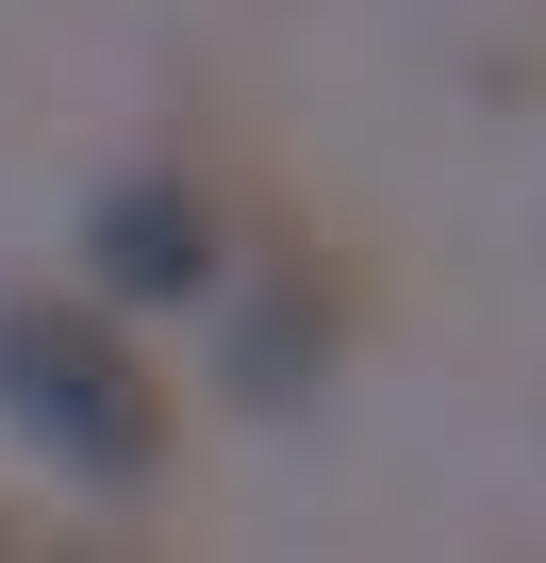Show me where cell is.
<instances>
[{"label":"cell","instance_id":"obj_1","mask_svg":"<svg viewBox=\"0 0 546 563\" xmlns=\"http://www.w3.org/2000/svg\"><path fill=\"white\" fill-rule=\"evenodd\" d=\"M0 415L83 481H166V448H182V398L133 349V316L116 299H34V282L0 299Z\"/></svg>","mask_w":546,"mask_h":563},{"label":"cell","instance_id":"obj_2","mask_svg":"<svg viewBox=\"0 0 546 563\" xmlns=\"http://www.w3.org/2000/svg\"><path fill=\"white\" fill-rule=\"evenodd\" d=\"M348 332H365V265L332 249V232H265V265H248V316H232V398L248 415H282V398H315L332 365H348Z\"/></svg>","mask_w":546,"mask_h":563},{"label":"cell","instance_id":"obj_3","mask_svg":"<svg viewBox=\"0 0 546 563\" xmlns=\"http://www.w3.org/2000/svg\"><path fill=\"white\" fill-rule=\"evenodd\" d=\"M83 265H100V299L116 316H166V299H199V282L232 265V232H215V183L166 150V166H116L100 199H83Z\"/></svg>","mask_w":546,"mask_h":563},{"label":"cell","instance_id":"obj_4","mask_svg":"<svg viewBox=\"0 0 546 563\" xmlns=\"http://www.w3.org/2000/svg\"><path fill=\"white\" fill-rule=\"evenodd\" d=\"M67 563H133V547H67Z\"/></svg>","mask_w":546,"mask_h":563},{"label":"cell","instance_id":"obj_5","mask_svg":"<svg viewBox=\"0 0 546 563\" xmlns=\"http://www.w3.org/2000/svg\"><path fill=\"white\" fill-rule=\"evenodd\" d=\"M0 563H18V530H0Z\"/></svg>","mask_w":546,"mask_h":563}]
</instances>
